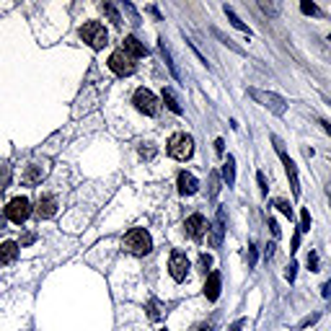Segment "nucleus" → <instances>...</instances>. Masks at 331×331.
I'll return each instance as SVG.
<instances>
[{
  "label": "nucleus",
  "mask_w": 331,
  "mask_h": 331,
  "mask_svg": "<svg viewBox=\"0 0 331 331\" xmlns=\"http://www.w3.org/2000/svg\"><path fill=\"white\" fill-rule=\"evenodd\" d=\"M122 246H124V251H130L132 256H145L153 248V238L145 228H132V230H127Z\"/></svg>",
  "instance_id": "1"
},
{
  "label": "nucleus",
  "mask_w": 331,
  "mask_h": 331,
  "mask_svg": "<svg viewBox=\"0 0 331 331\" xmlns=\"http://www.w3.org/2000/svg\"><path fill=\"white\" fill-rule=\"evenodd\" d=\"M80 39L86 41V44L91 47V50H104L106 44H109V31L104 29V23H99V21H86L80 26Z\"/></svg>",
  "instance_id": "2"
},
{
  "label": "nucleus",
  "mask_w": 331,
  "mask_h": 331,
  "mask_svg": "<svg viewBox=\"0 0 331 331\" xmlns=\"http://www.w3.org/2000/svg\"><path fill=\"white\" fill-rule=\"evenodd\" d=\"M272 143H274V148H277V155H279V160H282V166H285V171H287V179H290V189H293V197L298 199L300 197V179H298V166H295V160L290 158L287 153H285V145H282V140L277 137V135H272Z\"/></svg>",
  "instance_id": "3"
},
{
  "label": "nucleus",
  "mask_w": 331,
  "mask_h": 331,
  "mask_svg": "<svg viewBox=\"0 0 331 331\" xmlns=\"http://www.w3.org/2000/svg\"><path fill=\"white\" fill-rule=\"evenodd\" d=\"M248 96H251L256 104H262L264 109H269L272 114H277V116H282L285 111H287V101L282 99V96H277V93H272V91H262V88H248Z\"/></svg>",
  "instance_id": "4"
},
{
  "label": "nucleus",
  "mask_w": 331,
  "mask_h": 331,
  "mask_svg": "<svg viewBox=\"0 0 331 331\" xmlns=\"http://www.w3.org/2000/svg\"><path fill=\"white\" fill-rule=\"evenodd\" d=\"M192 153H194V140H192V135H186V132L171 135V140H169V155H171V158H176V160H189Z\"/></svg>",
  "instance_id": "5"
},
{
  "label": "nucleus",
  "mask_w": 331,
  "mask_h": 331,
  "mask_svg": "<svg viewBox=\"0 0 331 331\" xmlns=\"http://www.w3.org/2000/svg\"><path fill=\"white\" fill-rule=\"evenodd\" d=\"M31 212H34V210H31V202H29L26 197H13V199L6 204V218H8L11 223H16V225L26 223Z\"/></svg>",
  "instance_id": "6"
},
{
  "label": "nucleus",
  "mask_w": 331,
  "mask_h": 331,
  "mask_svg": "<svg viewBox=\"0 0 331 331\" xmlns=\"http://www.w3.org/2000/svg\"><path fill=\"white\" fill-rule=\"evenodd\" d=\"M132 104H135V109H137L140 114H145V116H155L158 109H160V104H158V99H155V93H153L150 88H137L135 96H132Z\"/></svg>",
  "instance_id": "7"
},
{
  "label": "nucleus",
  "mask_w": 331,
  "mask_h": 331,
  "mask_svg": "<svg viewBox=\"0 0 331 331\" xmlns=\"http://www.w3.org/2000/svg\"><path fill=\"white\" fill-rule=\"evenodd\" d=\"M189 269H192L189 256L184 251H171V256H169V272H171V277L176 282H184L186 274H189Z\"/></svg>",
  "instance_id": "8"
},
{
  "label": "nucleus",
  "mask_w": 331,
  "mask_h": 331,
  "mask_svg": "<svg viewBox=\"0 0 331 331\" xmlns=\"http://www.w3.org/2000/svg\"><path fill=\"white\" fill-rule=\"evenodd\" d=\"M109 67H111V73H116L119 78H124V75H132L135 73V60L130 55H124L122 50H116L109 57Z\"/></svg>",
  "instance_id": "9"
},
{
  "label": "nucleus",
  "mask_w": 331,
  "mask_h": 331,
  "mask_svg": "<svg viewBox=\"0 0 331 331\" xmlns=\"http://www.w3.org/2000/svg\"><path fill=\"white\" fill-rule=\"evenodd\" d=\"M207 220H204V215H199V212H194V215H189L186 218V223H184V230H186V235L192 238V241H202L204 235H207Z\"/></svg>",
  "instance_id": "10"
},
{
  "label": "nucleus",
  "mask_w": 331,
  "mask_h": 331,
  "mask_svg": "<svg viewBox=\"0 0 331 331\" xmlns=\"http://www.w3.org/2000/svg\"><path fill=\"white\" fill-rule=\"evenodd\" d=\"M34 212H36L39 220L52 218V215L57 212V197H55V194H44V197H39V202H36V207H34Z\"/></svg>",
  "instance_id": "11"
},
{
  "label": "nucleus",
  "mask_w": 331,
  "mask_h": 331,
  "mask_svg": "<svg viewBox=\"0 0 331 331\" xmlns=\"http://www.w3.org/2000/svg\"><path fill=\"white\" fill-rule=\"evenodd\" d=\"M220 285H223L220 272H210V274H207V282H204V298H207V300H218V298H220Z\"/></svg>",
  "instance_id": "12"
},
{
  "label": "nucleus",
  "mask_w": 331,
  "mask_h": 331,
  "mask_svg": "<svg viewBox=\"0 0 331 331\" xmlns=\"http://www.w3.org/2000/svg\"><path fill=\"white\" fill-rule=\"evenodd\" d=\"M176 184H179V194H184V197H192V194H197V189H199V181H197L194 174H189V171H181L179 179H176Z\"/></svg>",
  "instance_id": "13"
},
{
  "label": "nucleus",
  "mask_w": 331,
  "mask_h": 331,
  "mask_svg": "<svg viewBox=\"0 0 331 331\" xmlns=\"http://www.w3.org/2000/svg\"><path fill=\"white\" fill-rule=\"evenodd\" d=\"M122 52H124V55H130L132 60H137V57H145V55H148L145 44H143V41H140L137 36H127V39H124Z\"/></svg>",
  "instance_id": "14"
},
{
  "label": "nucleus",
  "mask_w": 331,
  "mask_h": 331,
  "mask_svg": "<svg viewBox=\"0 0 331 331\" xmlns=\"http://www.w3.org/2000/svg\"><path fill=\"white\" fill-rule=\"evenodd\" d=\"M223 235H225V210L223 207H218V215H215V225H212V238L210 243L218 248L223 243Z\"/></svg>",
  "instance_id": "15"
},
{
  "label": "nucleus",
  "mask_w": 331,
  "mask_h": 331,
  "mask_svg": "<svg viewBox=\"0 0 331 331\" xmlns=\"http://www.w3.org/2000/svg\"><path fill=\"white\" fill-rule=\"evenodd\" d=\"M18 243L16 241H6V243H0V264H13L18 259Z\"/></svg>",
  "instance_id": "16"
},
{
  "label": "nucleus",
  "mask_w": 331,
  "mask_h": 331,
  "mask_svg": "<svg viewBox=\"0 0 331 331\" xmlns=\"http://www.w3.org/2000/svg\"><path fill=\"white\" fill-rule=\"evenodd\" d=\"M47 176V169L44 166H39V163H29V169H26V174H23V181L29 184V186H34V184H41V179Z\"/></svg>",
  "instance_id": "17"
},
{
  "label": "nucleus",
  "mask_w": 331,
  "mask_h": 331,
  "mask_svg": "<svg viewBox=\"0 0 331 331\" xmlns=\"http://www.w3.org/2000/svg\"><path fill=\"white\" fill-rule=\"evenodd\" d=\"M223 181L228 186H235V158L228 155V160L223 163Z\"/></svg>",
  "instance_id": "18"
},
{
  "label": "nucleus",
  "mask_w": 331,
  "mask_h": 331,
  "mask_svg": "<svg viewBox=\"0 0 331 331\" xmlns=\"http://www.w3.org/2000/svg\"><path fill=\"white\" fill-rule=\"evenodd\" d=\"M225 16H228V21H230V26H233V29H238V31H243V34L251 36V29H248V26H246V23L235 16V11H233L230 6H225Z\"/></svg>",
  "instance_id": "19"
},
{
  "label": "nucleus",
  "mask_w": 331,
  "mask_h": 331,
  "mask_svg": "<svg viewBox=\"0 0 331 331\" xmlns=\"http://www.w3.org/2000/svg\"><path fill=\"white\" fill-rule=\"evenodd\" d=\"M163 316H166V308H163V303L153 298V300L148 303V318H150V321H160Z\"/></svg>",
  "instance_id": "20"
},
{
  "label": "nucleus",
  "mask_w": 331,
  "mask_h": 331,
  "mask_svg": "<svg viewBox=\"0 0 331 331\" xmlns=\"http://www.w3.org/2000/svg\"><path fill=\"white\" fill-rule=\"evenodd\" d=\"M163 104H166V106H169V109H171L174 114H184V109H181V104L176 101V96H174V93H171L169 88H163Z\"/></svg>",
  "instance_id": "21"
},
{
  "label": "nucleus",
  "mask_w": 331,
  "mask_h": 331,
  "mask_svg": "<svg viewBox=\"0 0 331 331\" xmlns=\"http://www.w3.org/2000/svg\"><path fill=\"white\" fill-rule=\"evenodd\" d=\"M11 179H13V171L8 163H0V192H6L11 186Z\"/></svg>",
  "instance_id": "22"
},
{
  "label": "nucleus",
  "mask_w": 331,
  "mask_h": 331,
  "mask_svg": "<svg viewBox=\"0 0 331 331\" xmlns=\"http://www.w3.org/2000/svg\"><path fill=\"white\" fill-rule=\"evenodd\" d=\"M101 11L109 16V21H111L114 26H122V16H119V11H116L111 3H101Z\"/></svg>",
  "instance_id": "23"
},
{
  "label": "nucleus",
  "mask_w": 331,
  "mask_h": 331,
  "mask_svg": "<svg viewBox=\"0 0 331 331\" xmlns=\"http://www.w3.org/2000/svg\"><path fill=\"white\" fill-rule=\"evenodd\" d=\"M160 52H163V57H166V62H169V70H171V75L179 80L181 78V73H179V67L171 62V55H169V50H166V41H160Z\"/></svg>",
  "instance_id": "24"
},
{
  "label": "nucleus",
  "mask_w": 331,
  "mask_h": 331,
  "mask_svg": "<svg viewBox=\"0 0 331 331\" xmlns=\"http://www.w3.org/2000/svg\"><path fill=\"white\" fill-rule=\"evenodd\" d=\"M212 34H215V36H218V39H220V41H223V44H225V47H230V50H233V52H238V55H243V50H241V47H238V44H235V41H233V39H230V36H223V34H220V31H218V29H212Z\"/></svg>",
  "instance_id": "25"
},
{
  "label": "nucleus",
  "mask_w": 331,
  "mask_h": 331,
  "mask_svg": "<svg viewBox=\"0 0 331 331\" xmlns=\"http://www.w3.org/2000/svg\"><path fill=\"white\" fill-rule=\"evenodd\" d=\"M300 11H303L305 16H321V8H318L316 3H311V0H303V3H300Z\"/></svg>",
  "instance_id": "26"
},
{
  "label": "nucleus",
  "mask_w": 331,
  "mask_h": 331,
  "mask_svg": "<svg viewBox=\"0 0 331 331\" xmlns=\"http://www.w3.org/2000/svg\"><path fill=\"white\" fill-rule=\"evenodd\" d=\"M274 207H277V210H279L282 215H287L290 220H293V207H290V202H287V199H277V202H274Z\"/></svg>",
  "instance_id": "27"
},
{
  "label": "nucleus",
  "mask_w": 331,
  "mask_h": 331,
  "mask_svg": "<svg viewBox=\"0 0 331 331\" xmlns=\"http://www.w3.org/2000/svg\"><path fill=\"white\" fill-rule=\"evenodd\" d=\"M137 150H140V155H143L145 160H150V158H155V145H153V143H143V145H140Z\"/></svg>",
  "instance_id": "28"
},
{
  "label": "nucleus",
  "mask_w": 331,
  "mask_h": 331,
  "mask_svg": "<svg viewBox=\"0 0 331 331\" xmlns=\"http://www.w3.org/2000/svg\"><path fill=\"white\" fill-rule=\"evenodd\" d=\"M300 233H308L311 230V212L308 210H300V228H298Z\"/></svg>",
  "instance_id": "29"
},
{
  "label": "nucleus",
  "mask_w": 331,
  "mask_h": 331,
  "mask_svg": "<svg viewBox=\"0 0 331 331\" xmlns=\"http://www.w3.org/2000/svg\"><path fill=\"white\" fill-rule=\"evenodd\" d=\"M218 192H220V176H218V174H212V176H210V197L215 199V197H218Z\"/></svg>",
  "instance_id": "30"
},
{
  "label": "nucleus",
  "mask_w": 331,
  "mask_h": 331,
  "mask_svg": "<svg viewBox=\"0 0 331 331\" xmlns=\"http://www.w3.org/2000/svg\"><path fill=\"white\" fill-rule=\"evenodd\" d=\"M199 267H202V272H207V269L212 267V256H210V254H202V256H199Z\"/></svg>",
  "instance_id": "31"
},
{
  "label": "nucleus",
  "mask_w": 331,
  "mask_h": 331,
  "mask_svg": "<svg viewBox=\"0 0 331 331\" xmlns=\"http://www.w3.org/2000/svg\"><path fill=\"white\" fill-rule=\"evenodd\" d=\"M259 6H262V11L269 13V16H277V13H279V6H274V3H259Z\"/></svg>",
  "instance_id": "32"
},
{
  "label": "nucleus",
  "mask_w": 331,
  "mask_h": 331,
  "mask_svg": "<svg viewBox=\"0 0 331 331\" xmlns=\"http://www.w3.org/2000/svg\"><path fill=\"white\" fill-rule=\"evenodd\" d=\"M308 269H311V272H318V254H316V251L308 254Z\"/></svg>",
  "instance_id": "33"
},
{
  "label": "nucleus",
  "mask_w": 331,
  "mask_h": 331,
  "mask_svg": "<svg viewBox=\"0 0 331 331\" xmlns=\"http://www.w3.org/2000/svg\"><path fill=\"white\" fill-rule=\"evenodd\" d=\"M295 274H298V264H295V262H290V267H287L285 277H287L290 282H295Z\"/></svg>",
  "instance_id": "34"
},
{
  "label": "nucleus",
  "mask_w": 331,
  "mask_h": 331,
  "mask_svg": "<svg viewBox=\"0 0 331 331\" xmlns=\"http://www.w3.org/2000/svg\"><path fill=\"white\" fill-rule=\"evenodd\" d=\"M246 259H248V269L256 267V248H254V246H248V256H246Z\"/></svg>",
  "instance_id": "35"
},
{
  "label": "nucleus",
  "mask_w": 331,
  "mask_h": 331,
  "mask_svg": "<svg viewBox=\"0 0 331 331\" xmlns=\"http://www.w3.org/2000/svg\"><path fill=\"white\" fill-rule=\"evenodd\" d=\"M256 181H259V192H262V194H267V179H264V174H262V171L256 174Z\"/></svg>",
  "instance_id": "36"
},
{
  "label": "nucleus",
  "mask_w": 331,
  "mask_h": 331,
  "mask_svg": "<svg viewBox=\"0 0 331 331\" xmlns=\"http://www.w3.org/2000/svg\"><path fill=\"white\" fill-rule=\"evenodd\" d=\"M318 316H321V313H313V316H308V318H303V321H300V328H305V326H311V323H316V321H318Z\"/></svg>",
  "instance_id": "37"
},
{
  "label": "nucleus",
  "mask_w": 331,
  "mask_h": 331,
  "mask_svg": "<svg viewBox=\"0 0 331 331\" xmlns=\"http://www.w3.org/2000/svg\"><path fill=\"white\" fill-rule=\"evenodd\" d=\"M269 228H272V235H274V238H279V233H282V230H279V225H277V220H274V218H269Z\"/></svg>",
  "instance_id": "38"
},
{
  "label": "nucleus",
  "mask_w": 331,
  "mask_h": 331,
  "mask_svg": "<svg viewBox=\"0 0 331 331\" xmlns=\"http://www.w3.org/2000/svg\"><path fill=\"white\" fill-rule=\"evenodd\" d=\"M215 150H218L220 155L225 153V140H223V137H218V140H215Z\"/></svg>",
  "instance_id": "39"
},
{
  "label": "nucleus",
  "mask_w": 331,
  "mask_h": 331,
  "mask_svg": "<svg viewBox=\"0 0 331 331\" xmlns=\"http://www.w3.org/2000/svg\"><path fill=\"white\" fill-rule=\"evenodd\" d=\"M298 246H300V230H298V233L293 235V248H290V251L295 254V251H298Z\"/></svg>",
  "instance_id": "40"
},
{
  "label": "nucleus",
  "mask_w": 331,
  "mask_h": 331,
  "mask_svg": "<svg viewBox=\"0 0 331 331\" xmlns=\"http://www.w3.org/2000/svg\"><path fill=\"white\" fill-rule=\"evenodd\" d=\"M241 328H243V318H238V321H235V323H233L228 331H241Z\"/></svg>",
  "instance_id": "41"
},
{
  "label": "nucleus",
  "mask_w": 331,
  "mask_h": 331,
  "mask_svg": "<svg viewBox=\"0 0 331 331\" xmlns=\"http://www.w3.org/2000/svg\"><path fill=\"white\" fill-rule=\"evenodd\" d=\"M321 295H323V298H328V295H331V282H326V285H323V290H321Z\"/></svg>",
  "instance_id": "42"
},
{
  "label": "nucleus",
  "mask_w": 331,
  "mask_h": 331,
  "mask_svg": "<svg viewBox=\"0 0 331 331\" xmlns=\"http://www.w3.org/2000/svg\"><path fill=\"white\" fill-rule=\"evenodd\" d=\"M272 256H274V243L267 246V259H272Z\"/></svg>",
  "instance_id": "43"
},
{
  "label": "nucleus",
  "mask_w": 331,
  "mask_h": 331,
  "mask_svg": "<svg viewBox=\"0 0 331 331\" xmlns=\"http://www.w3.org/2000/svg\"><path fill=\"white\" fill-rule=\"evenodd\" d=\"M321 127H323V130H326V132L331 135V122H321Z\"/></svg>",
  "instance_id": "44"
},
{
  "label": "nucleus",
  "mask_w": 331,
  "mask_h": 331,
  "mask_svg": "<svg viewBox=\"0 0 331 331\" xmlns=\"http://www.w3.org/2000/svg\"><path fill=\"white\" fill-rule=\"evenodd\" d=\"M194 331H212L210 326H199V328H194Z\"/></svg>",
  "instance_id": "45"
},
{
  "label": "nucleus",
  "mask_w": 331,
  "mask_h": 331,
  "mask_svg": "<svg viewBox=\"0 0 331 331\" xmlns=\"http://www.w3.org/2000/svg\"><path fill=\"white\" fill-rule=\"evenodd\" d=\"M326 194H328V204H331V184L326 186Z\"/></svg>",
  "instance_id": "46"
},
{
  "label": "nucleus",
  "mask_w": 331,
  "mask_h": 331,
  "mask_svg": "<svg viewBox=\"0 0 331 331\" xmlns=\"http://www.w3.org/2000/svg\"><path fill=\"white\" fill-rule=\"evenodd\" d=\"M0 228H3V218H0Z\"/></svg>",
  "instance_id": "47"
},
{
  "label": "nucleus",
  "mask_w": 331,
  "mask_h": 331,
  "mask_svg": "<svg viewBox=\"0 0 331 331\" xmlns=\"http://www.w3.org/2000/svg\"><path fill=\"white\" fill-rule=\"evenodd\" d=\"M328 41H331V34H328Z\"/></svg>",
  "instance_id": "48"
}]
</instances>
